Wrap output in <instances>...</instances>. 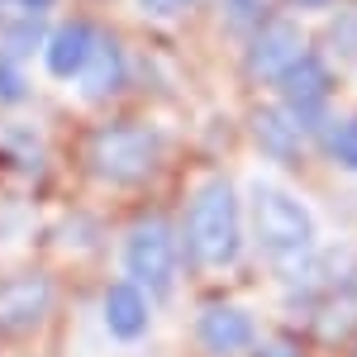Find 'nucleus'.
I'll use <instances>...</instances> for the list:
<instances>
[{"label": "nucleus", "instance_id": "7ed1b4c3", "mask_svg": "<svg viewBox=\"0 0 357 357\" xmlns=\"http://www.w3.org/2000/svg\"><path fill=\"white\" fill-rule=\"evenodd\" d=\"M252 229H257V243L272 257H296L314 238L310 210L296 195H286L281 186H257L252 191Z\"/></svg>", "mask_w": 357, "mask_h": 357}, {"label": "nucleus", "instance_id": "1a4fd4ad", "mask_svg": "<svg viewBox=\"0 0 357 357\" xmlns=\"http://www.w3.org/2000/svg\"><path fill=\"white\" fill-rule=\"evenodd\" d=\"M91 48H96V33H91V24H62L48 38V48H43V57H48V72L53 77H77L86 67V57H91Z\"/></svg>", "mask_w": 357, "mask_h": 357}, {"label": "nucleus", "instance_id": "f03ea898", "mask_svg": "<svg viewBox=\"0 0 357 357\" xmlns=\"http://www.w3.org/2000/svg\"><path fill=\"white\" fill-rule=\"evenodd\" d=\"M162 158V143L153 129H143V124H105L100 134L91 138V148H86V162L96 176H105V181H143L153 167Z\"/></svg>", "mask_w": 357, "mask_h": 357}, {"label": "nucleus", "instance_id": "f8f14e48", "mask_svg": "<svg viewBox=\"0 0 357 357\" xmlns=\"http://www.w3.org/2000/svg\"><path fill=\"white\" fill-rule=\"evenodd\" d=\"M257 138H262V148H267V153H276V158H296V153H301L296 129H291V124H286L276 110L257 114Z\"/></svg>", "mask_w": 357, "mask_h": 357}, {"label": "nucleus", "instance_id": "f257e3e1", "mask_svg": "<svg viewBox=\"0 0 357 357\" xmlns=\"http://www.w3.org/2000/svg\"><path fill=\"white\" fill-rule=\"evenodd\" d=\"M186 248L205 267L234 262V252H238V195L224 176L205 181L195 191L191 210H186Z\"/></svg>", "mask_w": 357, "mask_h": 357}, {"label": "nucleus", "instance_id": "dca6fc26", "mask_svg": "<svg viewBox=\"0 0 357 357\" xmlns=\"http://www.w3.org/2000/svg\"><path fill=\"white\" fill-rule=\"evenodd\" d=\"M296 5H314V10H319V5H329V0H296Z\"/></svg>", "mask_w": 357, "mask_h": 357}, {"label": "nucleus", "instance_id": "20e7f679", "mask_svg": "<svg viewBox=\"0 0 357 357\" xmlns=\"http://www.w3.org/2000/svg\"><path fill=\"white\" fill-rule=\"evenodd\" d=\"M124 267H129V281H134L138 291L167 296L172 291V276H176L172 229L162 220H143L138 229H129V238H124Z\"/></svg>", "mask_w": 357, "mask_h": 357}, {"label": "nucleus", "instance_id": "4468645a", "mask_svg": "<svg viewBox=\"0 0 357 357\" xmlns=\"http://www.w3.org/2000/svg\"><path fill=\"white\" fill-rule=\"evenodd\" d=\"M0 96H5V100L24 96V77H20V72H10V62H5V57H0Z\"/></svg>", "mask_w": 357, "mask_h": 357}, {"label": "nucleus", "instance_id": "f3484780", "mask_svg": "<svg viewBox=\"0 0 357 357\" xmlns=\"http://www.w3.org/2000/svg\"><path fill=\"white\" fill-rule=\"evenodd\" d=\"M24 5H53V0H24Z\"/></svg>", "mask_w": 357, "mask_h": 357}, {"label": "nucleus", "instance_id": "39448f33", "mask_svg": "<svg viewBox=\"0 0 357 357\" xmlns=\"http://www.w3.org/2000/svg\"><path fill=\"white\" fill-rule=\"evenodd\" d=\"M53 310V281L43 272H24L0 281V333H29Z\"/></svg>", "mask_w": 357, "mask_h": 357}, {"label": "nucleus", "instance_id": "9d476101", "mask_svg": "<svg viewBox=\"0 0 357 357\" xmlns=\"http://www.w3.org/2000/svg\"><path fill=\"white\" fill-rule=\"evenodd\" d=\"M105 324H110L114 338H138V333L148 329V301H143V291L138 286H114L110 296H105Z\"/></svg>", "mask_w": 357, "mask_h": 357}, {"label": "nucleus", "instance_id": "0eeeda50", "mask_svg": "<svg viewBox=\"0 0 357 357\" xmlns=\"http://www.w3.org/2000/svg\"><path fill=\"white\" fill-rule=\"evenodd\" d=\"M195 333H200V343L210 353H220V357H234V353H243V348H252V319H248L243 310H234V305L200 310Z\"/></svg>", "mask_w": 357, "mask_h": 357}, {"label": "nucleus", "instance_id": "9b49d317", "mask_svg": "<svg viewBox=\"0 0 357 357\" xmlns=\"http://www.w3.org/2000/svg\"><path fill=\"white\" fill-rule=\"evenodd\" d=\"M119 77H124L119 48H114L110 38H96V48H91V57H86V77H82L86 96H105V91H114Z\"/></svg>", "mask_w": 357, "mask_h": 357}, {"label": "nucleus", "instance_id": "6e6552de", "mask_svg": "<svg viewBox=\"0 0 357 357\" xmlns=\"http://www.w3.org/2000/svg\"><path fill=\"white\" fill-rule=\"evenodd\" d=\"M281 96H286V105L305 119H319L324 110V96H329V72H324V62L319 57H301L286 77H281Z\"/></svg>", "mask_w": 357, "mask_h": 357}, {"label": "nucleus", "instance_id": "ddd939ff", "mask_svg": "<svg viewBox=\"0 0 357 357\" xmlns=\"http://www.w3.org/2000/svg\"><path fill=\"white\" fill-rule=\"evenodd\" d=\"M329 153L343 167H353V172H357V119H343V124H333V129H329Z\"/></svg>", "mask_w": 357, "mask_h": 357}, {"label": "nucleus", "instance_id": "423d86ee", "mask_svg": "<svg viewBox=\"0 0 357 357\" xmlns=\"http://www.w3.org/2000/svg\"><path fill=\"white\" fill-rule=\"evenodd\" d=\"M301 57H305V48H301V33H296V29L291 24H267L252 38V48H248V72L262 77V82H281Z\"/></svg>", "mask_w": 357, "mask_h": 357}, {"label": "nucleus", "instance_id": "2eb2a0df", "mask_svg": "<svg viewBox=\"0 0 357 357\" xmlns=\"http://www.w3.org/2000/svg\"><path fill=\"white\" fill-rule=\"evenodd\" d=\"M143 5H148L153 15H172V10H181L186 0H143Z\"/></svg>", "mask_w": 357, "mask_h": 357}]
</instances>
